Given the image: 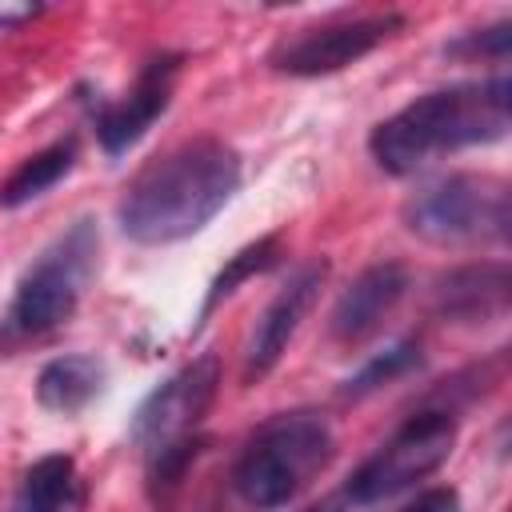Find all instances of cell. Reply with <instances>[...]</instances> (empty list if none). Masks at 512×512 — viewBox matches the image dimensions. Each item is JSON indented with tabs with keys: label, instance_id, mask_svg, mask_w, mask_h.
Returning a JSON list of instances; mask_svg holds the SVG:
<instances>
[{
	"label": "cell",
	"instance_id": "cell-7",
	"mask_svg": "<svg viewBox=\"0 0 512 512\" xmlns=\"http://www.w3.org/2000/svg\"><path fill=\"white\" fill-rule=\"evenodd\" d=\"M220 388V360L200 356L184 364L176 376H168L132 416V444L148 456L164 452L176 440H188V432L204 420Z\"/></svg>",
	"mask_w": 512,
	"mask_h": 512
},
{
	"label": "cell",
	"instance_id": "cell-11",
	"mask_svg": "<svg viewBox=\"0 0 512 512\" xmlns=\"http://www.w3.org/2000/svg\"><path fill=\"white\" fill-rule=\"evenodd\" d=\"M408 292V272L396 260L372 264L364 268L336 300L332 308V336L336 340H364L380 328V320L400 304V296Z\"/></svg>",
	"mask_w": 512,
	"mask_h": 512
},
{
	"label": "cell",
	"instance_id": "cell-19",
	"mask_svg": "<svg viewBox=\"0 0 512 512\" xmlns=\"http://www.w3.org/2000/svg\"><path fill=\"white\" fill-rule=\"evenodd\" d=\"M400 512H460V496L452 492V488H432V492H424V496H416L408 508H400Z\"/></svg>",
	"mask_w": 512,
	"mask_h": 512
},
{
	"label": "cell",
	"instance_id": "cell-16",
	"mask_svg": "<svg viewBox=\"0 0 512 512\" xmlns=\"http://www.w3.org/2000/svg\"><path fill=\"white\" fill-rule=\"evenodd\" d=\"M276 252H280V240L276 236H260L256 244H248V248H240L232 260H228V268L212 280V288H208V296H204V304H200V320H196V328L220 308V300H228L248 276H256V272H264V268H272L276 264Z\"/></svg>",
	"mask_w": 512,
	"mask_h": 512
},
{
	"label": "cell",
	"instance_id": "cell-15",
	"mask_svg": "<svg viewBox=\"0 0 512 512\" xmlns=\"http://www.w3.org/2000/svg\"><path fill=\"white\" fill-rule=\"evenodd\" d=\"M72 480H76L72 456H40L20 476V488H16L8 512H64V504L72 496Z\"/></svg>",
	"mask_w": 512,
	"mask_h": 512
},
{
	"label": "cell",
	"instance_id": "cell-13",
	"mask_svg": "<svg viewBox=\"0 0 512 512\" xmlns=\"http://www.w3.org/2000/svg\"><path fill=\"white\" fill-rule=\"evenodd\" d=\"M436 304L444 316L476 320L488 312H504L508 304V268L504 264H480V268H460L440 280Z\"/></svg>",
	"mask_w": 512,
	"mask_h": 512
},
{
	"label": "cell",
	"instance_id": "cell-10",
	"mask_svg": "<svg viewBox=\"0 0 512 512\" xmlns=\"http://www.w3.org/2000/svg\"><path fill=\"white\" fill-rule=\"evenodd\" d=\"M172 76H176V60H172V56L152 60V64L140 72L136 88H132L124 100H112V104L100 108V116H96V136H100L104 152L120 156L124 148H132V144L148 132V124L168 108Z\"/></svg>",
	"mask_w": 512,
	"mask_h": 512
},
{
	"label": "cell",
	"instance_id": "cell-3",
	"mask_svg": "<svg viewBox=\"0 0 512 512\" xmlns=\"http://www.w3.org/2000/svg\"><path fill=\"white\" fill-rule=\"evenodd\" d=\"M332 460V428L316 412H284L260 424L248 452L240 456L232 484L256 512L284 508L296 492Z\"/></svg>",
	"mask_w": 512,
	"mask_h": 512
},
{
	"label": "cell",
	"instance_id": "cell-12",
	"mask_svg": "<svg viewBox=\"0 0 512 512\" xmlns=\"http://www.w3.org/2000/svg\"><path fill=\"white\" fill-rule=\"evenodd\" d=\"M104 360L88 356V352H68V356H56L40 368L36 376V400L48 408V412H80L88 400L100 396L104 388Z\"/></svg>",
	"mask_w": 512,
	"mask_h": 512
},
{
	"label": "cell",
	"instance_id": "cell-17",
	"mask_svg": "<svg viewBox=\"0 0 512 512\" xmlns=\"http://www.w3.org/2000/svg\"><path fill=\"white\" fill-rule=\"evenodd\" d=\"M420 364V348L416 344H396V348H388L384 356H376V360H368L348 384H344V396L348 400H360V396H368V392H376L380 384H388V380H396V376H404L408 368H416Z\"/></svg>",
	"mask_w": 512,
	"mask_h": 512
},
{
	"label": "cell",
	"instance_id": "cell-4",
	"mask_svg": "<svg viewBox=\"0 0 512 512\" xmlns=\"http://www.w3.org/2000/svg\"><path fill=\"white\" fill-rule=\"evenodd\" d=\"M92 260H96V232L88 220L72 224L52 248H44L16 284V296L0 324V348H20L60 328L80 304L84 280L92 276Z\"/></svg>",
	"mask_w": 512,
	"mask_h": 512
},
{
	"label": "cell",
	"instance_id": "cell-18",
	"mask_svg": "<svg viewBox=\"0 0 512 512\" xmlns=\"http://www.w3.org/2000/svg\"><path fill=\"white\" fill-rule=\"evenodd\" d=\"M508 24H496V28H488L484 36H468V40H460V44H452L448 52H492V56H504L508 52Z\"/></svg>",
	"mask_w": 512,
	"mask_h": 512
},
{
	"label": "cell",
	"instance_id": "cell-6",
	"mask_svg": "<svg viewBox=\"0 0 512 512\" xmlns=\"http://www.w3.org/2000/svg\"><path fill=\"white\" fill-rule=\"evenodd\" d=\"M452 444H456V420L448 412H420L376 456H368L352 472L348 496L356 504H376L384 496H396L400 488L436 472L452 456Z\"/></svg>",
	"mask_w": 512,
	"mask_h": 512
},
{
	"label": "cell",
	"instance_id": "cell-14",
	"mask_svg": "<svg viewBox=\"0 0 512 512\" xmlns=\"http://www.w3.org/2000/svg\"><path fill=\"white\" fill-rule=\"evenodd\" d=\"M72 164H76V144H72V140H60V144H52V148L28 156V160L0 184V208H20V204L44 196L56 180H64V176L72 172Z\"/></svg>",
	"mask_w": 512,
	"mask_h": 512
},
{
	"label": "cell",
	"instance_id": "cell-21",
	"mask_svg": "<svg viewBox=\"0 0 512 512\" xmlns=\"http://www.w3.org/2000/svg\"><path fill=\"white\" fill-rule=\"evenodd\" d=\"M308 512H340V504L328 500V504H316V508H308Z\"/></svg>",
	"mask_w": 512,
	"mask_h": 512
},
{
	"label": "cell",
	"instance_id": "cell-1",
	"mask_svg": "<svg viewBox=\"0 0 512 512\" xmlns=\"http://www.w3.org/2000/svg\"><path fill=\"white\" fill-rule=\"evenodd\" d=\"M240 188V156L212 136L152 160L120 200V228L136 244H172L200 232Z\"/></svg>",
	"mask_w": 512,
	"mask_h": 512
},
{
	"label": "cell",
	"instance_id": "cell-2",
	"mask_svg": "<svg viewBox=\"0 0 512 512\" xmlns=\"http://www.w3.org/2000/svg\"><path fill=\"white\" fill-rule=\"evenodd\" d=\"M508 132V80L496 76L488 84L444 88L412 100L396 116L372 128L368 148L376 164L392 176L416 172L436 152L488 144Z\"/></svg>",
	"mask_w": 512,
	"mask_h": 512
},
{
	"label": "cell",
	"instance_id": "cell-8",
	"mask_svg": "<svg viewBox=\"0 0 512 512\" xmlns=\"http://www.w3.org/2000/svg\"><path fill=\"white\" fill-rule=\"evenodd\" d=\"M396 28H404V16L384 12V16H360V20H344V24H320V28H304L300 36L284 40L268 64L276 72L288 76H328L348 68L352 60L368 56L376 44H384Z\"/></svg>",
	"mask_w": 512,
	"mask_h": 512
},
{
	"label": "cell",
	"instance_id": "cell-9",
	"mask_svg": "<svg viewBox=\"0 0 512 512\" xmlns=\"http://www.w3.org/2000/svg\"><path fill=\"white\" fill-rule=\"evenodd\" d=\"M328 280V260H312L304 268H296V276L272 296V304L264 308L252 340H248V356H244V376L256 380L264 376L288 348V340L296 336L300 320L308 316L312 300L320 296V284Z\"/></svg>",
	"mask_w": 512,
	"mask_h": 512
},
{
	"label": "cell",
	"instance_id": "cell-5",
	"mask_svg": "<svg viewBox=\"0 0 512 512\" xmlns=\"http://www.w3.org/2000/svg\"><path fill=\"white\" fill-rule=\"evenodd\" d=\"M404 224L432 244H472L508 236V188L492 176H444L404 204Z\"/></svg>",
	"mask_w": 512,
	"mask_h": 512
},
{
	"label": "cell",
	"instance_id": "cell-20",
	"mask_svg": "<svg viewBox=\"0 0 512 512\" xmlns=\"http://www.w3.org/2000/svg\"><path fill=\"white\" fill-rule=\"evenodd\" d=\"M40 8L36 4H20V8H8V4H0V28H8V24H20V20H32Z\"/></svg>",
	"mask_w": 512,
	"mask_h": 512
}]
</instances>
